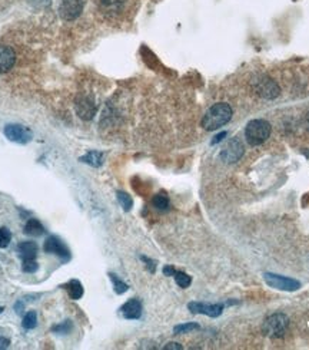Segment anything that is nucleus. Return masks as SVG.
<instances>
[{
  "label": "nucleus",
  "mask_w": 309,
  "mask_h": 350,
  "mask_svg": "<svg viewBox=\"0 0 309 350\" xmlns=\"http://www.w3.org/2000/svg\"><path fill=\"white\" fill-rule=\"evenodd\" d=\"M232 118V108L228 104H215L211 106L202 118V127L206 131H215L226 125Z\"/></svg>",
  "instance_id": "f257e3e1"
},
{
  "label": "nucleus",
  "mask_w": 309,
  "mask_h": 350,
  "mask_svg": "<svg viewBox=\"0 0 309 350\" xmlns=\"http://www.w3.org/2000/svg\"><path fill=\"white\" fill-rule=\"evenodd\" d=\"M271 135V125L264 120L250 121L245 131V136L250 145H261L269 138Z\"/></svg>",
  "instance_id": "f03ea898"
},
{
  "label": "nucleus",
  "mask_w": 309,
  "mask_h": 350,
  "mask_svg": "<svg viewBox=\"0 0 309 350\" xmlns=\"http://www.w3.org/2000/svg\"><path fill=\"white\" fill-rule=\"evenodd\" d=\"M288 328V317L285 314L276 313L269 316L264 324V333L271 337H282Z\"/></svg>",
  "instance_id": "7ed1b4c3"
},
{
  "label": "nucleus",
  "mask_w": 309,
  "mask_h": 350,
  "mask_svg": "<svg viewBox=\"0 0 309 350\" xmlns=\"http://www.w3.org/2000/svg\"><path fill=\"white\" fill-rule=\"evenodd\" d=\"M264 278L268 286H271L273 289L284 291H295L301 287V283L296 282L294 278H288V277L278 276V274H272V273H265Z\"/></svg>",
  "instance_id": "20e7f679"
},
{
  "label": "nucleus",
  "mask_w": 309,
  "mask_h": 350,
  "mask_svg": "<svg viewBox=\"0 0 309 350\" xmlns=\"http://www.w3.org/2000/svg\"><path fill=\"white\" fill-rule=\"evenodd\" d=\"M5 135L9 141L16 144H28L32 139V131L19 124H8L5 127Z\"/></svg>",
  "instance_id": "39448f33"
},
{
  "label": "nucleus",
  "mask_w": 309,
  "mask_h": 350,
  "mask_svg": "<svg viewBox=\"0 0 309 350\" xmlns=\"http://www.w3.org/2000/svg\"><path fill=\"white\" fill-rule=\"evenodd\" d=\"M43 250L47 254L58 255L62 261H67L70 259V251H69L66 244L59 237H55V236H52V237H49V239L44 241Z\"/></svg>",
  "instance_id": "423d86ee"
},
{
  "label": "nucleus",
  "mask_w": 309,
  "mask_h": 350,
  "mask_svg": "<svg viewBox=\"0 0 309 350\" xmlns=\"http://www.w3.org/2000/svg\"><path fill=\"white\" fill-rule=\"evenodd\" d=\"M83 10V0H62L59 13L65 20H74Z\"/></svg>",
  "instance_id": "0eeeda50"
},
{
  "label": "nucleus",
  "mask_w": 309,
  "mask_h": 350,
  "mask_svg": "<svg viewBox=\"0 0 309 350\" xmlns=\"http://www.w3.org/2000/svg\"><path fill=\"white\" fill-rule=\"evenodd\" d=\"M243 154V145L242 142L239 141L238 138H234L232 141L228 142V145L225 148L222 149L221 152V158L228 162V164H234L236 162L239 158L242 157Z\"/></svg>",
  "instance_id": "6e6552de"
},
{
  "label": "nucleus",
  "mask_w": 309,
  "mask_h": 350,
  "mask_svg": "<svg viewBox=\"0 0 309 350\" xmlns=\"http://www.w3.org/2000/svg\"><path fill=\"white\" fill-rule=\"evenodd\" d=\"M223 305H208V303H200V301H192L188 305V309L193 314H205L209 317H218L223 312Z\"/></svg>",
  "instance_id": "1a4fd4ad"
},
{
  "label": "nucleus",
  "mask_w": 309,
  "mask_h": 350,
  "mask_svg": "<svg viewBox=\"0 0 309 350\" xmlns=\"http://www.w3.org/2000/svg\"><path fill=\"white\" fill-rule=\"evenodd\" d=\"M255 89H256L258 95H261V97L265 98V99H275V98L279 95V86L271 78H262V79H259L256 85H255Z\"/></svg>",
  "instance_id": "9d476101"
},
{
  "label": "nucleus",
  "mask_w": 309,
  "mask_h": 350,
  "mask_svg": "<svg viewBox=\"0 0 309 350\" xmlns=\"http://www.w3.org/2000/svg\"><path fill=\"white\" fill-rule=\"evenodd\" d=\"M76 112H78V115L81 116L82 120H92L96 113V105L95 102L92 101V98H78V101H76Z\"/></svg>",
  "instance_id": "9b49d317"
},
{
  "label": "nucleus",
  "mask_w": 309,
  "mask_h": 350,
  "mask_svg": "<svg viewBox=\"0 0 309 350\" xmlns=\"http://www.w3.org/2000/svg\"><path fill=\"white\" fill-rule=\"evenodd\" d=\"M16 63L15 51L8 45L0 43V74H6Z\"/></svg>",
  "instance_id": "f8f14e48"
},
{
  "label": "nucleus",
  "mask_w": 309,
  "mask_h": 350,
  "mask_svg": "<svg viewBox=\"0 0 309 350\" xmlns=\"http://www.w3.org/2000/svg\"><path fill=\"white\" fill-rule=\"evenodd\" d=\"M120 313L127 320H139L142 317V303L138 298H131L120 307Z\"/></svg>",
  "instance_id": "ddd939ff"
},
{
  "label": "nucleus",
  "mask_w": 309,
  "mask_h": 350,
  "mask_svg": "<svg viewBox=\"0 0 309 350\" xmlns=\"http://www.w3.org/2000/svg\"><path fill=\"white\" fill-rule=\"evenodd\" d=\"M19 257L24 260H35L37 255V244L35 241H23L17 246Z\"/></svg>",
  "instance_id": "4468645a"
},
{
  "label": "nucleus",
  "mask_w": 309,
  "mask_h": 350,
  "mask_svg": "<svg viewBox=\"0 0 309 350\" xmlns=\"http://www.w3.org/2000/svg\"><path fill=\"white\" fill-rule=\"evenodd\" d=\"M44 232H46L44 227L42 225V223H40L39 220H36V218H30L29 221L26 223V225H24V234H26V236L40 237V236H43Z\"/></svg>",
  "instance_id": "2eb2a0df"
},
{
  "label": "nucleus",
  "mask_w": 309,
  "mask_h": 350,
  "mask_svg": "<svg viewBox=\"0 0 309 350\" xmlns=\"http://www.w3.org/2000/svg\"><path fill=\"white\" fill-rule=\"evenodd\" d=\"M63 287L66 289L67 294H69V297L72 298V300H79L83 296V286H82L79 280H74L73 278L69 283L65 284Z\"/></svg>",
  "instance_id": "dca6fc26"
},
{
  "label": "nucleus",
  "mask_w": 309,
  "mask_h": 350,
  "mask_svg": "<svg viewBox=\"0 0 309 350\" xmlns=\"http://www.w3.org/2000/svg\"><path fill=\"white\" fill-rule=\"evenodd\" d=\"M79 159H81L82 162H85V164L97 168V167H100L103 164V154L99 152V151H90V152L85 154Z\"/></svg>",
  "instance_id": "f3484780"
},
{
  "label": "nucleus",
  "mask_w": 309,
  "mask_h": 350,
  "mask_svg": "<svg viewBox=\"0 0 309 350\" xmlns=\"http://www.w3.org/2000/svg\"><path fill=\"white\" fill-rule=\"evenodd\" d=\"M152 204H153L154 208L159 209V211H168L170 207L169 198H168V195L165 193L156 194L153 197V200H152Z\"/></svg>",
  "instance_id": "a211bd4d"
},
{
  "label": "nucleus",
  "mask_w": 309,
  "mask_h": 350,
  "mask_svg": "<svg viewBox=\"0 0 309 350\" xmlns=\"http://www.w3.org/2000/svg\"><path fill=\"white\" fill-rule=\"evenodd\" d=\"M109 277H111L112 283H113V290H115V293L116 294H123V293H126L127 291V289H129V286L123 282V280H120L116 274H113V273H109Z\"/></svg>",
  "instance_id": "6ab92c4d"
},
{
  "label": "nucleus",
  "mask_w": 309,
  "mask_h": 350,
  "mask_svg": "<svg viewBox=\"0 0 309 350\" xmlns=\"http://www.w3.org/2000/svg\"><path fill=\"white\" fill-rule=\"evenodd\" d=\"M37 324V314L36 312H28V313L23 316V320H22V326L23 329H26V330H32V329L36 328Z\"/></svg>",
  "instance_id": "aec40b11"
},
{
  "label": "nucleus",
  "mask_w": 309,
  "mask_h": 350,
  "mask_svg": "<svg viewBox=\"0 0 309 350\" xmlns=\"http://www.w3.org/2000/svg\"><path fill=\"white\" fill-rule=\"evenodd\" d=\"M116 195H118V201L119 204L122 205V208L125 209V211H131V208H132L133 205L132 197H131L129 194L123 193V191H118Z\"/></svg>",
  "instance_id": "412c9836"
},
{
  "label": "nucleus",
  "mask_w": 309,
  "mask_h": 350,
  "mask_svg": "<svg viewBox=\"0 0 309 350\" xmlns=\"http://www.w3.org/2000/svg\"><path fill=\"white\" fill-rule=\"evenodd\" d=\"M200 326L198 323H184V324H177L173 329V333L175 335H184V333H189V332H193V330H199Z\"/></svg>",
  "instance_id": "4be33fe9"
},
{
  "label": "nucleus",
  "mask_w": 309,
  "mask_h": 350,
  "mask_svg": "<svg viewBox=\"0 0 309 350\" xmlns=\"http://www.w3.org/2000/svg\"><path fill=\"white\" fill-rule=\"evenodd\" d=\"M73 330V323L70 320H65L62 321L60 324H56L52 328V332L53 333H59V335H67Z\"/></svg>",
  "instance_id": "5701e85b"
},
{
  "label": "nucleus",
  "mask_w": 309,
  "mask_h": 350,
  "mask_svg": "<svg viewBox=\"0 0 309 350\" xmlns=\"http://www.w3.org/2000/svg\"><path fill=\"white\" fill-rule=\"evenodd\" d=\"M173 277H175V282H176V284L179 286V287L186 289V287H189V286H191V283H192L191 276H188V274L184 273V271H176V273L173 274Z\"/></svg>",
  "instance_id": "b1692460"
},
{
  "label": "nucleus",
  "mask_w": 309,
  "mask_h": 350,
  "mask_svg": "<svg viewBox=\"0 0 309 350\" xmlns=\"http://www.w3.org/2000/svg\"><path fill=\"white\" fill-rule=\"evenodd\" d=\"M123 5V0H102V6L108 12H119Z\"/></svg>",
  "instance_id": "393cba45"
},
{
  "label": "nucleus",
  "mask_w": 309,
  "mask_h": 350,
  "mask_svg": "<svg viewBox=\"0 0 309 350\" xmlns=\"http://www.w3.org/2000/svg\"><path fill=\"white\" fill-rule=\"evenodd\" d=\"M12 240V232L6 227L0 228V248H6Z\"/></svg>",
  "instance_id": "a878e982"
},
{
  "label": "nucleus",
  "mask_w": 309,
  "mask_h": 350,
  "mask_svg": "<svg viewBox=\"0 0 309 350\" xmlns=\"http://www.w3.org/2000/svg\"><path fill=\"white\" fill-rule=\"evenodd\" d=\"M22 268L24 273H35L39 268V264H37L36 259L35 260H24L22 264Z\"/></svg>",
  "instance_id": "bb28decb"
},
{
  "label": "nucleus",
  "mask_w": 309,
  "mask_h": 350,
  "mask_svg": "<svg viewBox=\"0 0 309 350\" xmlns=\"http://www.w3.org/2000/svg\"><path fill=\"white\" fill-rule=\"evenodd\" d=\"M163 349H165V350H172V349H173V350H181V349H182V346H181L179 343L170 342V343H168V344H166V346H165Z\"/></svg>",
  "instance_id": "cd10ccee"
},
{
  "label": "nucleus",
  "mask_w": 309,
  "mask_h": 350,
  "mask_svg": "<svg viewBox=\"0 0 309 350\" xmlns=\"http://www.w3.org/2000/svg\"><path fill=\"white\" fill-rule=\"evenodd\" d=\"M140 259H142V260L146 263V266H147V267H149V270H150L152 273H154V261H152V260H150V259H147V257H145V255H142Z\"/></svg>",
  "instance_id": "c85d7f7f"
},
{
  "label": "nucleus",
  "mask_w": 309,
  "mask_h": 350,
  "mask_svg": "<svg viewBox=\"0 0 309 350\" xmlns=\"http://www.w3.org/2000/svg\"><path fill=\"white\" fill-rule=\"evenodd\" d=\"M9 346H10V340L6 339V337H2V336H0V350L8 349Z\"/></svg>",
  "instance_id": "c756f323"
},
{
  "label": "nucleus",
  "mask_w": 309,
  "mask_h": 350,
  "mask_svg": "<svg viewBox=\"0 0 309 350\" xmlns=\"http://www.w3.org/2000/svg\"><path fill=\"white\" fill-rule=\"evenodd\" d=\"M176 273V270L173 267H170V266H166V267L163 268V274L165 276H173Z\"/></svg>",
  "instance_id": "7c9ffc66"
},
{
  "label": "nucleus",
  "mask_w": 309,
  "mask_h": 350,
  "mask_svg": "<svg viewBox=\"0 0 309 350\" xmlns=\"http://www.w3.org/2000/svg\"><path fill=\"white\" fill-rule=\"evenodd\" d=\"M225 136H226V132H221V134H219V135H216V136H215V138H214V141H212V144H214V145H215V144L221 142L222 139L225 138Z\"/></svg>",
  "instance_id": "2f4dec72"
},
{
  "label": "nucleus",
  "mask_w": 309,
  "mask_h": 350,
  "mask_svg": "<svg viewBox=\"0 0 309 350\" xmlns=\"http://www.w3.org/2000/svg\"><path fill=\"white\" fill-rule=\"evenodd\" d=\"M15 309H16V313L20 314L23 312V305L20 303V301H17V303L15 305Z\"/></svg>",
  "instance_id": "473e14b6"
},
{
  "label": "nucleus",
  "mask_w": 309,
  "mask_h": 350,
  "mask_svg": "<svg viewBox=\"0 0 309 350\" xmlns=\"http://www.w3.org/2000/svg\"><path fill=\"white\" fill-rule=\"evenodd\" d=\"M3 310H5V307H2V306H0V314L3 313Z\"/></svg>",
  "instance_id": "72a5a7b5"
},
{
  "label": "nucleus",
  "mask_w": 309,
  "mask_h": 350,
  "mask_svg": "<svg viewBox=\"0 0 309 350\" xmlns=\"http://www.w3.org/2000/svg\"><path fill=\"white\" fill-rule=\"evenodd\" d=\"M306 122H308V127H309V113L306 115Z\"/></svg>",
  "instance_id": "f704fd0d"
}]
</instances>
